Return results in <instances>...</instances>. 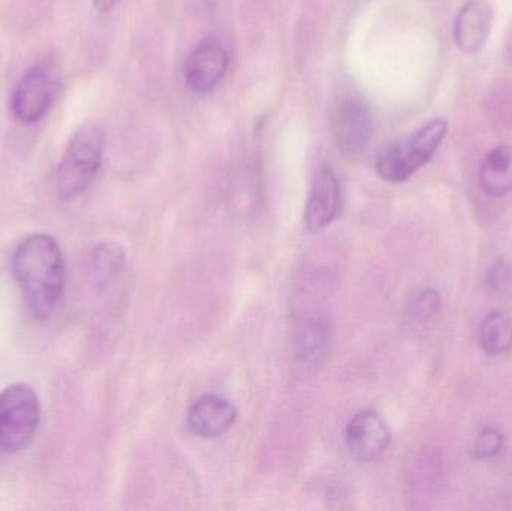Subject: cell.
<instances>
[{"label": "cell", "instance_id": "5b68a950", "mask_svg": "<svg viewBox=\"0 0 512 511\" xmlns=\"http://www.w3.org/2000/svg\"><path fill=\"white\" fill-rule=\"evenodd\" d=\"M331 131L337 147L345 155L363 152L373 134V120L363 99L345 95L337 99L331 111Z\"/></svg>", "mask_w": 512, "mask_h": 511}, {"label": "cell", "instance_id": "3957f363", "mask_svg": "<svg viewBox=\"0 0 512 511\" xmlns=\"http://www.w3.org/2000/svg\"><path fill=\"white\" fill-rule=\"evenodd\" d=\"M447 132L448 123L445 120H430L417 131L388 146L379 155L376 171L387 182H405L430 162Z\"/></svg>", "mask_w": 512, "mask_h": 511}, {"label": "cell", "instance_id": "d6986e66", "mask_svg": "<svg viewBox=\"0 0 512 511\" xmlns=\"http://www.w3.org/2000/svg\"><path fill=\"white\" fill-rule=\"evenodd\" d=\"M119 0H93V5L99 12H110Z\"/></svg>", "mask_w": 512, "mask_h": 511}, {"label": "cell", "instance_id": "9a60e30c", "mask_svg": "<svg viewBox=\"0 0 512 511\" xmlns=\"http://www.w3.org/2000/svg\"><path fill=\"white\" fill-rule=\"evenodd\" d=\"M327 347V330L318 320L307 321L295 338V356L306 366L318 365Z\"/></svg>", "mask_w": 512, "mask_h": 511}, {"label": "cell", "instance_id": "30bf717a", "mask_svg": "<svg viewBox=\"0 0 512 511\" xmlns=\"http://www.w3.org/2000/svg\"><path fill=\"white\" fill-rule=\"evenodd\" d=\"M237 416V408L228 399L210 393L189 408L188 428L197 437L213 440L230 431Z\"/></svg>", "mask_w": 512, "mask_h": 511}, {"label": "cell", "instance_id": "8992f818", "mask_svg": "<svg viewBox=\"0 0 512 511\" xmlns=\"http://www.w3.org/2000/svg\"><path fill=\"white\" fill-rule=\"evenodd\" d=\"M390 441V429L376 411H360L346 426V447L358 462H373L381 458Z\"/></svg>", "mask_w": 512, "mask_h": 511}, {"label": "cell", "instance_id": "7a4b0ae2", "mask_svg": "<svg viewBox=\"0 0 512 511\" xmlns=\"http://www.w3.org/2000/svg\"><path fill=\"white\" fill-rule=\"evenodd\" d=\"M105 150V131L90 123L75 132L57 168L56 188L62 200L83 194L98 174Z\"/></svg>", "mask_w": 512, "mask_h": 511}, {"label": "cell", "instance_id": "ba28073f", "mask_svg": "<svg viewBox=\"0 0 512 511\" xmlns=\"http://www.w3.org/2000/svg\"><path fill=\"white\" fill-rule=\"evenodd\" d=\"M340 183L334 171L324 165L319 168L307 197L304 222L310 233L327 228L340 212Z\"/></svg>", "mask_w": 512, "mask_h": 511}, {"label": "cell", "instance_id": "6da1fadb", "mask_svg": "<svg viewBox=\"0 0 512 511\" xmlns=\"http://www.w3.org/2000/svg\"><path fill=\"white\" fill-rule=\"evenodd\" d=\"M12 273L33 318L50 320L66 288L65 258L56 240L42 233L26 237L12 255Z\"/></svg>", "mask_w": 512, "mask_h": 511}, {"label": "cell", "instance_id": "ac0fdd59", "mask_svg": "<svg viewBox=\"0 0 512 511\" xmlns=\"http://www.w3.org/2000/svg\"><path fill=\"white\" fill-rule=\"evenodd\" d=\"M510 272V267L505 261H498L487 272V284L492 288L502 287L510 279Z\"/></svg>", "mask_w": 512, "mask_h": 511}, {"label": "cell", "instance_id": "7c38bea8", "mask_svg": "<svg viewBox=\"0 0 512 511\" xmlns=\"http://www.w3.org/2000/svg\"><path fill=\"white\" fill-rule=\"evenodd\" d=\"M480 185L490 197H502L512 191V147H495L487 153L480 168Z\"/></svg>", "mask_w": 512, "mask_h": 511}, {"label": "cell", "instance_id": "277c9868", "mask_svg": "<svg viewBox=\"0 0 512 511\" xmlns=\"http://www.w3.org/2000/svg\"><path fill=\"white\" fill-rule=\"evenodd\" d=\"M41 402L27 384H11L0 392V453L23 452L38 431Z\"/></svg>", "mask_w": 512, "mask_h": 511}, {"label": "cell", "instance_id": "52a82bcc", "mask_svg": "<svg viewBox=\"0 0 512 511\" xmlns=\"http://www.w3.org/2000/svg\"><path fill=\"white\" fill-rule=\"evenodd\" d=\"M51 101H53V81L47 69L42 66H33L29 71L24 72L15 86L11 99L12 113L15 119L30 125L47 114Z\"/></svg>", "mask_w": 512, "mask_h": 511}, {"label": "cell", "instance_id": "8fae6325", "mask_svg": "<svg viewBox=\"0 0 512 511\" xmlns=\"http://www.w3.org/2000/svg\"><path fill=\"white\" fill-rule=\"evenodd\" d=\"M492 6L484 0H469L462 6L454 21V41L465 54L483 50L492 29Z\"/></svg>", "mask_w": 512, "mask_h": 511}, {"label": "cell", "instance_id": "2e32d148", "mask_svg": "<svg viewBox=\"0 0 512 511\" xmlns=\"http://www.w3.org/2000/svg\"><path fill=\"white\" fill-rule=\"evenodd\" d=\"M505 437L495 428H487L478 435L474 444V455L478 459H492L504 450Z\"/></svg>", "mask_w": 512, "mask_h": 511}, {"label": "cell", "instance_id": "4fadbf2b", "mask_svg": "<svg viewBox=\"0 0 512 511\" xmlns=\"http://www.w3.org/2000/svg\"><path fill=\"white\" fill-rule=\"evenodd\" d=\"M126 252L116 242H99L93 246L89 257V270L93 285L99 290L107 288L125 269Z\"/></svg>", "mask_w": 512, "mask_h": 511}, {"label": "cell", "instance_id": "5bb4252c", "mask_svg": "<svg viewBox=\"0 0 512 511\" xmlns=\"http://www.w3.org/2000/svg\"><path fill=\"white\" fill-rule=\"evenodd\" d=\"M478 341L487 356H501L512 348V320L504 312H490L481 321Z\"/></svg>", "mask_w": 512, "mask_h": 511}, {"label": "cell", "instance_id": "e0dca14e", "mask_svg": "<svg viewBox=\"0 0 512 511\" xmlns=\"http://www.w3.org/2000/svg\"><path fill=\"white\" fill-rule=\"evenodd\" d=\"M439 306H441V297L436 293L435 290H423L417 297H415L414 302H412L411 306V314L412 318L415 321H429L435 317L436 312L439 311Z\"/></svg>", "mask_w": 512, "mask_h": 511}, {"label": "cell", "instance_id": "9c48e42d", "mask_svg": "<svg viewBox=\"0 0 512 511\" xmlns=\"http://www.w3.org/2000/svg\"><path fill=\"white\" fill-rule=\"evenodd\" d=\"M230 65V54L216 41H204L186 60V83L194 92L207 93L218 86Z\"/></svg>", "mask_w": 512, "mask_h": 511}]
</instances>
